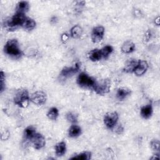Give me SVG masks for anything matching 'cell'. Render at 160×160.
Listing matches in <instances>:
<instances>
[{
    "instance_id": "obj_1",
    "label": "cell",
    "mask_w": 160,
    "mask_h": 160,
    "mask_svg": "<svg viewBox=\"0 0 160 160\" xmlns=\"http://www.w3.org/2000/svg\"><path fill=\"white\" fill-rule=\"evenodd\" d=\"M27 17L24 14L16 13L12 17L7 19L4 22V26L8 31H14L19 26H22Z\"/></svg>"
},
{
    "instance_id": "obj_2",
    "label": "cell",
    "mask_w": 160,
    "mask_h": 160,
    "mask_svg": "<svg viewBox=\"0 0 160 160\" xmlns=\"http://www.w3.org/2000/svg\"><path fill=\"white\" fill-rule=\"evenodd\" d=\"M4 51L8 55L16 58H19L22 54L18 42L15 39H9L7 41L4 46Z\"/></svg>"
},
{
    "instance_id": "obj_3",
    "label": "cell",
    "mask_w": 160,
    "mask_h": 160,
    "mask_svg": "<svg viewBox=\"0 0 160 160\" xmlns=\"http://www.w3.org/2000/svg\"><path fill=\"white\" fill-rule=\"evenodd\" d=\"M111 87V82L108 79H102L96 80L92 89L96 94L99 95H104L109 92Z\"/></svg>"
},
{
    "instance_id": "obj_4",
    "label": "cell",
    "mask_w": 160,
    "mask_h": 160,
    "mask_svg": "<svg viewBox=\"0 0 160 160\" xmlns=\"http://www.w3.org/2000/svg\"><path fill=\"white\" fill-rule=\"evenodd\" d=\"M14 103L21 108H26L30 101L29 93L26 89L19 91L14 97Z\"/></svg>"
},
{
    "instance_id": "obj_5",
    "label": "cell",
    "mask_w": 160,
    "mask_h": 160,
    "mask_svg": "<svg viewBox=\"0 0 160 160\" xmlns=\"http://www.w3.org/2000/svg\"><path fill=\"white\" fill-rule=\"evenodd\" d=\"M95 81L96 79L94 78L89 76L84 72H81L77 78L78 84L84 88H92Z\"/></svg>"
},
{
    "instance_id": "obj_6",
    "label": "cell",
    "mask_w": 160,
    "mask_h": 160,
    "mask_svg": "<svg viewBox=\"0 0 160 160\" xmlns=\"http://www.w3.org/2000/svg\"><path fill=\"white\" fill-rule=\"evenodd\" d=\"M119 119L118 114L116 111H111L107 112L104 117V123L109 129L113 128Z\"/></svg>"
},
{
    "instance_id": "obj_7",
    "label": "cell",
    "mask_w": 160,
    "mask_h": 160,
    "mask_svg": "<svg viewBox=\"0 0 160 160\" xmlns=\"http://www.w3.org/2000/svg\"><path fill=\"white\" fill-rule=\"evenodd\" d=\"M46 100V94L42 91H36L31 94L30 96V101L38 106H41L44 104Z\"/></svg>"
},
{
    "instance_id": "obj_8",
    "label": "cell",
    "mask_w": 160,
    "mask_h": 160,
    "mask_svg": "<svg viewBox=\"0 0 160 160\" xmlns=\"http://www.w3.org/2000/svg\"><path fill=\"white\" fill-rule=\"evenodd\" d=\"M104 33V28L101 26H96L93 28L91 33V39L94 43L100 42L103 38Z\"/></svg>"
},
{
    "instance_id": "obj_9",
    "label": "cell",
    "mask_w": 160,
    "mask_h": 160,
    "mask_svg": "<svg viewBox=\"0 0 160 160\" xmlns=\"http://www.w3.org/2000/svg\"><path fill=\"white\" fill-rule=\"evenodd\" d=\"M79 69V64L76 63L75 66L71 67H64L61 72V76L64 78H69L76 74Z\"/></svg>"
},
{
    "instance_id": "obj_10",
    "label": "cell",
    "mask_w": 160,
    "mask_h": 160,
    "mask_svg": "<svg viewBox=\"0 0 160 160\" xmlns=\"http://www.w3.org/2000/svg\"><path fill=\"white\" fill-rule=\"evenodd\" d=\"M148 68V64L146 61L139 60L137 66L134 69L133 72L138 76L143 75Z\"/></svg>"
},
{
    "instance_id": "obj_11",
    "label": "cell",
    "mask_w": 160,
    "mask_h": 160,
    "mask_svg": "<svg viewBox=\"0 0 160 160\" xmlns=\"http://www.w3.org/2000/svg\"><path fill=\"white\" fill-rule=\"evenodd\" d=\"M33 146L36 149H40L45 145V138L44 136L40 133H36L32 139Z\"/></svg>"
},
{
    "instance_id": "obj_12",
    "label": "cell",
    "mask_w": 160,
    "mask_h": 160,
    "mask_svg": "<svg viewBox=\"0 0 160 160\" xmlns=\"http://www.w3.org/2000/svg\"><path fill=\"white\" fill-rule=\"evenodd\" d=\"M135 49V44L131 41H125L122 46H121V51L123 53L128 54L133 52Z\"/></svg>"
},
{
    "instance_id": "obj_13",
    "label": "cell",
    "mask_w": 160,
    "mask_h": 160,
    "mask_svg": "<svg viewBox=\"0 0 160 160\" xmlns=\"http://www.w3.org/2000/svg\"><path fill=\"white\" fill-rule=\"evenodd\" d=\"M131 93V91L129 89L125 88H119L116 92V98L119 101H122L126 98Z\"/></svg>"
},
{
    "instance_id": "obj_14",
    "label": "cell",
    "mask_w": 160,
    "mask_h": 160,
    "mask_svg": "<svg viewBox=\"0 0 160 160\" xmlns=\"http://www.w3.org/2000/svg\"><path fill=\"white\" fill-rule=\"evenodd\" d=\"M138 62V61H136L134 59H128L124 64V71L127 72H132L136 66H137Z\"/></svg>"
},
{
    "instance_id": "obj_15",
    "label": "cell",
    "mask_w": 160,
    "mask_h": 160,
    "mask_svg": "<svg viewBox=\"0 0 160 160\" xmlns=\"http://www.w3.org/2000/svg\"><path fill=\"white\" fill-rule=\"evenodd\" d=\"M141 115L144 119L149 118L152 114V107L151 104L142 106L141 108Z\"/></svg>"
},
{
    "instance_id": "obj_16",
    "label": "cell",
    "mask_w": 160,
    "mask_h": 160,
    "mask_svg": "<svg viewBox=\"0 0 160 160\" xmlns=\"http://www.w3.org/2000/svg\"><path fill=\"white\" fill-rule=\"evenodd\" d=\"M29 8V5L28 2L25 1H22L19 2L17 4V6L16 8V13L24 14L28 11Z\"/></svg>"
},
{
    "instance_id": "obj_17",
    "label": "cell",
    "mask_w": 160,
    "mask_h": 160,
    "mask_svg": "<svg viewBox=\"0 0 160 160\" xmlns=\"http://www.w3.org/2000/svg\"><path fill=\"white\" fill-rule=\"evenodd\" d=\"M36 134V128L32 126H28L24 131V136L26 140H31Z\"/></svg>"
},
{
    "instance_id": "obj_18",
    "label": "cell",
    "mask_w": 160,
    "mask_h": 160,
    "mask_svg": "<svg viewBox=\"0 0 160 160\" xmlns=\"http://www.w3.org/2000/svg\"><path fill=\"white\" fill-rule=\"evenodd\" d=\"M88 58L92 61H99L102 58L101 49H95L91 51L88 53Z\"/></svg>"
},
{
    "instance_id": "obj_19",
    "label": "cell",
    "mask_w": 160,
    "mask_h": 160,
    "mask_svg": "<svg viewBox=\"0 0 160 160\" xmlns=\"http://www.w3.org/2000/svg\"><path fill=\"white\" fill-rule=\"evenodd\" d=\"M66 149L65 142L61 141L57 143L55 146V152L58 156H62L64 154Z\"/></svg>"
},
{
    "instance_id": "obj_20",
    "label": "cell",
    "mask_w": 160,
    "mask_h": 160,
    "mask_svg": "<svg viewBox=\"0 0 160 160\" xmlns=\"http://www.w3.org/2000/svg\"><path fill=\"white\" fill-rule=\"evenodd\" d=\"M68 134L71 138L78 137L81 134V128L78 125L73 124L69 128Z\"/></svg>"
},
{
    "instance_id": "obj_21",
    "label": "cell",
    "mask_w": 160,
    "mask_h": 160,
    "mask_svg": "<svg viewBox=\"0 0 160 160\" xmlns=\"http://www.w3.org/2000/svg\"><path fill=\"white\" fill-rule=\"evenodd\" d=\"M36 23L32 19L27 18L22 26L27 31H31L36 27Z\"/></svg>"
},
{
    "instance_id": "obj_22",
    "label": "cell",
    "mask_w": 160,
    "mask_h": 160,
    "mask_svg": "<svg viewBox=\"0 0 160 160\" xmlns=\"http://www.w3.org/2000/svg\"><path fill=\"white\" fill-rule=\"evenodd\" d=\"M82 33V29L79 25H75L71 29V35L73 38H79Z\"/></svg>"
},
{
    "instance_id": "obj_23",
    "label": "cell",
    "mask_w": 160,
    "mask_h": 160,
    "mask_svg": "<svg viewBox=\"0 0 160 160\" xmlns=\"http://www.w3.org/2000/svg\"><path fill=\"white\" fill-rule=\"evenodd\" d=\"M91 153L88 151H85L83 152H81L80 154H78L72 158H71V159H80V160H88L91 158Z\"/></svg>"
},
{
    "instance_id": "obj_24",
    "label": "cell",
    "mask_w": 160,
    "mask_h": 160,
    "mask_svg": "<svg viewBox=\"0 0 160 160\" xmlns=\"http://www.w3.org/2000/svg\"><path fill=\"white\" fill-rule=\"evenodd\" d=\"M58 116H59V111L55 107H53L49 109V110L47 113L48 118L51 120H56L58 118Z\"/></svg>"
},
{
    "instance_id": "obj_25",
    "label": "cell",
    "mask_w": 160,
    "mask_h": 160,
    "mask_svg": "<svg viewBox=\"0 0 160 160\" xmlns=\"http://www.w3.org/2000/svg\"><path fill=\"white\" fill-rule=\"evenodd\" d=\"M112 51H113V48L112 46L109 45L105 46L101 49L102 56L104 58H107L109 56V54L112 52Z\"/></svg>"
},
{
    "instance_id": "obj_26",
    "label": "cell",
    "mask_w": 160,
    "mask_h": 160,
    "mask_svg": "<svg viewBox=\"0 0 160 160\" xmlns=\"http://www.w3.org/2000/svg\"><path fill=\"white\" fill-rule=\"evenodd\" d=\"M66 119L69 122L76 123L78 121V116L72 112H69L66 115Z\"/></svg>"
},
{
    "instance_id": "obj_27",
    "label": "cell",
    "mask_w": 160,
    "mask_h": 160,
    "mask_svg": "<svg viewBox=\"0 0 160 160\" xmlns=\"http://www.w3.org/2000/svg\"><path fill=\"white\" fill-rule=\"evenodd\" d=\"M150 144L152 150L156 151H159V141L158 139H152Z\"/></svg>"
},
{
    "instance_id": "obj_28",
    "label": "cell",
    "mask_w": 160,
    "mask_h": 160,
    "mask_svg": "<svg viewBox=\"0 0 160 160\" xmlns=\"http://www.w3.org/2000/svg\"><path fill=\"white\" fill-rule=\"evenodd\" d=\"M1 78H0V83H1V92H2L4 88H5V82H4V81H5V76H4V73L2 71H1Z\"/></svg>"
},
{
    "instance_id": "obj_29",
    "label": "cell",
    "mask_w": 160,
    "mask_h": 160,
    "mask_svg": "<svg viewBox=\"0 0 160 160\" xmlns=\"http://www.w3.org/2000/svg\"><path fill=\"white\" fill-rule=\"evenodd\" d=\"M68 38V36H67V34H64L62 36V39L63 40V41H64V40H66Z\"/></svg>"
}]
</instances>
